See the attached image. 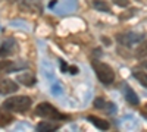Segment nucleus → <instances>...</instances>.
<instances>
[{"label": "nucleus", "mask_w": 147, "mask_h": 132, "mask_svg": "<svg viewBox=\"0 0 147 132\" xmlns=\"http://www.w3.org/2000/svg\"><path fill=\"white\" fill-rule=\"evenodd\" d=\"M3 107H6L10 112L24 113L31 107V98L27 95H13V97L3 101Z\"/></svg>", "instance_id": "obj_1"}, {"label": "nucleus", "mask_w": 147, "mask_h": 132, "mask_svg": "<svg viewBox=\"0 0 147 132\" xmlns=\"http://www.w3.org/2000/svg\"><path fill=\"white\" fill-rule=\"evenodd\" d=\"M93 68H94V72H96L97 78H99V81L103 82L105 85L113 82L115 72H113V69L110 68L109 65H106L103 62H93Z\"/></svg>", "instance_id": "obj_2"}, {"label": "nucleus", "mask_w": 147, "mask_h": 132, "mask_svg": "<svg viewBox=\"0 0 147 132\" xmlns=\"http://www.w3.org/2000/svg\"><path fill=\"white\" fill-rule=\"evenodd\" d=\"M35 115L41 116L44 119H66L68 117L62 115L59 110H56V107H53L50 103H40L35 107Z\"/></svg>", "instance_id": "obj_3"}, {"label": "nucleus", "mask_w": 147, "mask_h": 132, "mask_svg": "<svg viewBox=\"0 0 147 132\" xmlns=\"http://www.w3.org/2000/svg\"><path fill=\"white\" fill-rule=\"evenodd\" d=\"M16 52V43L15 40L12 38H7L2 43V46H0V56L2 57H7L10 54H13Z\"/></svg>", "instance_id": "obj_4"}, {"label": "nucleus", "mask_w": 147, "mask_h": 132, "mask_svg": "<svg viewBox=\"0 0 147 132\" xmlns=\"http://www.w3.org/2000/svg\"><path fill=\"white\" fill-rule=\"evenodd\" d=\"M18 91V84L13 82L12 79H6L2 78L0 79V94H12V92H16Z\"/></svg>", "instance_id": "obj_5"}, {"label": "nucleus", "mask_w": 147, "mask_h": 132, "mask_svg": "<svg viewBox=\"0 0 147 132\" xmlns=\"http://www.w3.org/2000/svg\"><path fill=\"white\" fill-rule=\"evenodd\" d=\"M140 40V35L138 34H121V35H118V41L119 43H122L124 46H131L132 43H136V41H138Z\"/></svg>", "instance_id": "obj_6"}, {"label": "nucleus", "mask_w": 147, "mask_h": 132, "mask_svg": "<svg viewBox=\"0 0 147 132\" xmlns=\"http://www.w3.org/2000/svg\"><path fill=\"white\" fill-rule=\"evenodd\" d=\"M59 128V123H56V122H50V121H43V122H40L38 125H37V129H38L40 132H53V131H56Z\"/></svg>", "instance_id": "obj_7"}, {"label": "nucleus", "mask_w": 147, "mask_h": 132, "mask_svg": "<svg viewBox=\"0 0 147 132\" xmlns=\"http://www.w3.org/2000/svg\"><path fill=\"white\" fill-rule=\"evenodd\" d=\"M16 79L19 82H22L24 85H27V87H31V85H34V84H35V76L31 74V72H24V74L18 75Z\"/></svg>", "instance_id": "obj_8"}, {"label": "nucleus", "mask_w": 147, "mask_h": 132, "mask_svg": "<svg viewBox=\"0 0 147 132\" xmlns=\"http://www.w3.org/2000/svg\"><path fill=\"white\" fill-rule=\"evenodd\" d=\"M9 112L10 110H7L6 107H2V109H0V128L9 125L12 121H13V116H12Z\"/></svg>", "instance_id": "obj_9"}, {"label": "nucleus", "mask_w": 147, "mask_h": 132, "mask_svg": "<svg viewBox=\"0 0 147 132\" xmlns=\"http://www.w3.org/2000/svg\"><path fill=\"white\" fill-rule=\"evenodd\" d=\"M88 121H90L96 128H99V129H102V131L109 129V122L106 121V119H100V117H97V116H88Z\"/></svg>", "instance_id": "obj_10"}, {"label": "nucleus", "mask_w": 147, "mask_h": 132, "mask_svg": "<svg viewBox=\"0 0 147 132\" xmlns=\"http://www.w3.org/2000/svg\"><path fill=\"white\" fill-rule=\"evenodd\" d=\"M125 98L129 104H134V106H137L138 104V97H137V94L132 91V88L129 87H125Z\"/></svg>", "instance_id": "obj_11"}, {"label": "nucleus", "mask_w": 147, "mask_h": 132, "mask_svg": "<svg viewBox=\"0 0 147 132\" xmlns=\"http://www.w3.org/2000/svg\"><path fill=\"white\" fill-rule=\"evenodd\" d=\"M13 69V62L12 60H0V75L9 74Z\"/></svg>", "instance_id": "obj_12"}, {"label": "nucleus", "mask_w": 147, "mask_h": 132, "mask_svg": "<svg viewBox=\"0 0 147 132\" xmlns=\"http://www.w3.org/2000/svg\"><path fill=\"white\" fill-rule=\"evenodd\" d=\"M93 7L96 10H102V12H110V7L106 2H103V0H94L93 2Z\"/></svg>", "instance_id": "obj_13"}, {"label": "nucleus", "mask_w": 147, "mask_h": 132, "mask_svg": "<svg viewBox=\"0 0 147 132\" xmlns=\"http://www.w3.org/2000/svg\"><path fill=\"white\" fill-rule=\"evenodd\" d=\"M136 56H137L138 59H141V57H147V40H146V41H143V43L137 47V50H136Z\"/></svg>", "instance_id": "obj_14"}, {"label": "nucleus", "mask_w": 147, "mask_h": 132, "mask_svg": "<svg viewBox=\"0 0 147 132\" xmlns=\"http://www.w3.org/2000/svg\"><path fill=\"white\" fill-rule=\"evenodd\" d=\"M134 76L138 82H141V85H144L147 88V74L146 72H140V70H134Z\"/></svg>", "instance_id": "obj_15"}, {"label": "nucleus", "mask_w": 147, "mask_h": 132, "mask_svg": "<svg viewBox=\"0 0 147 132\" xmlns=\"http://www.w3.org/2000/svg\"><path fill=\"white\" fill-rule=\"evenodd\" d=\"M93 106L96 107V109H103V107L106 106V103H105L103 98H96L94 103H93Z\"/></svg>", "instance_id": "obj_16"}, {"label": "nucleus", "mask_w": 147, "mask_h": 132, "mask_svg": "<svg viewBox=\"0 0 147 132\" xmlns=\"http://www.w3.org/2000/svg\"><path fill=\"white\" fill-rule=\"evenodd\" d=\"M113 3L121 6V7H127L129 5V0H113Z\"/></svg>", "instance_id": "obj_17"}, {"label": "nucleus", "mask_w": 147, "mask_h": 132, "mask_svg": "<svg viewBox=\"0 0 147 132\" xmlns=\"http://www.w3.org/2000/svg\"><path fill=\"white\" fill-rule=\"evenodd\" d=\"M69 74H72V75H75V74H78V68L77 66H69Z\"/></svg>", "instance_id": "obj_18"}, {"label": "nucleus", "mask_w": 147, "mask_h": 132, "mask_svg": "<svg viewBox=\"0 0 147 132\" xmlns=\"http://www.w3.org/2000/svg\"><path fill=\"white\" fill-rule=\"evenodd\" d=\"M60 68H62V72H66V70L69 69V68L66 66V63H65L63 60H60Z\"/></svg>", "instance_id": "obj_19"}, {"label": "nucleus", "mask_w": 147, "mask_h": 132, "mask_svg": "<svg viewBox=\"0 0 147 132\" xmlns=\"http://www.w3.org/2000/svg\"><path fill=\"white\" fill-rule=\"evenodd\" d=\"M143 68H146V69H147V60H146V62L143 63Z\"/></svg>", "instance_id": "obj_20"}, {"label": "nucleus", "mask_w": 147, "mask_h": 132, "mask_svg": "<svg viewBox=\"0 0 147 132\" xmlns=\"http://www.w3.org/2000/svg\"><path fill=\"white\" fill-rule=\"evenodd\" d=\"M9 2H15V0H9Z\"/></svg>", "instance_id": "obj_21"}]
</instances>
